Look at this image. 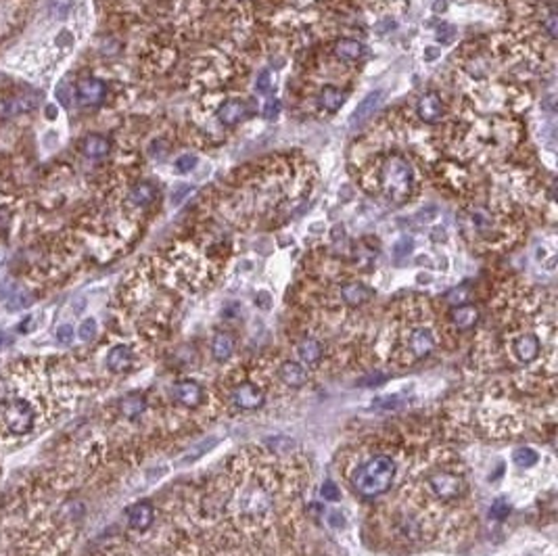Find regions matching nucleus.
I'll use <instances>...</instances> for the list:
<instances>
[{
	"mask_svg": "<svg viewBox=\"0 0 558 556\" xmlns=\"http://www.w3.org/2000/svg\"><path fill=\"white\" fill-rule=\"evenodd\" d=\"M396 477V462L389 456H372L366 460L352 477V485L364 498H376L383 496Z\"/></svg>",
	"mask_w": 558,
	"mask_h": 556,
	"instance_id": "obj_1",
	"label": "nucleus"
},
{
	"mask_svg": "<svg viewBox=\"0 0 558 556\" xmlns=\"http://www.w3.org/2000/svg\"><path fill=\"white\" fill-rule=\"evenodd\" d=\"M379 180H381V189H383L385 197L394 203H403L410 197L412 187H414L412 165L401 155H389L381 165Z\"/></svg>",
	"mask_w": 558,
	"mask_h": 556,
	"instance_id": "obj_2",
	"label": "nucleus"
},
{
	"mask_svg": "<svg viewBox=\"0 0 558 556\" xmlns=\"http://www.w3.org/2000/svg\"><path fill=\"white\" fill-rule=\"evenodd\" d=\"M2 425L11 435H26L34 429V408L26 399H13L2 408Z\"/></svg>",
	"mask_w": 558,
	"mask_h": 556,
	"instance_id": "obj_3",
	"label": "nucleus"
},
{
	"mask_svg": "<svg viewBox=\"0 0 558 556\" xmlns=\"http://www.w3.org/2000/svg\"><path fill=\"white\" fill-rule=\"evenodd\" d=\"M429 489L437 496L439 500H454L462 494V479L454 473H433L427 479Z\"/></svg>",
	"mask_w": 558,
	"mask_h": 556,
	"instance_id": "obj_4",
	"label": "nucleus"
},
{
	"mask_svg": "<svg viewBox=\"0 0 558 556\" xmlns=\"http://www.w3.org/2000/svg\"><path fill=\"white\" fill-rule=\"evenodd\" d=\"M233 401H235V406H239L240 410H255V408L264 406L266 396H264V391L257 385L240 383L233 391Z\"/></svg>",
	"mask_w": 558,
	"mask_h": 556,
	"instance_id": "obj_5",
	"label": "nucleus"
},
{
	"mask_svg": "<svg viewBox=\"0 0 558 556\" xmlns=\"http://www.w3.org/2000/svg\"><path fill=\"white\" fill-rule=\"evenodd\" d=\"M172 396H174V399L178 404H182L186 408H197L203 401V389H201L199 383H195L191 379H184V381H178L172 387Z\"/></svg>",
	"mask_w": 558,
	"mask_h": 556,
	"instance_id": "obj_6",
	"label": "nucleus"
},
{
	"mask_svg": "<svg viewBox=\"0 0 558 556\" xmlns=\"http://www.w3.org/2000/svg\"><path fill=\"white\" fill-rule=\"evenodd\" d=\"M38 107V99L36 96H9L0 101V118H15V116H23L30 113Z\"/></svg>",
	"mask_w": 558,
	"mask_h": 556,
	"instance_id": "obj_7",
	"label": "nucleus"
},
{
	"mask_svg": "<svg viewBox=\"0 0 558 556\" xmlns=\"http://www.w3.org/2000/svg\"><path fill=\"white\" fill-rule=\"evenodd\" d=\"M416 111L425 123H439L443 119V103L437 92H427L418 99Z\"/></svg>",
	"mask_w": 558,
	"mask_h": 556,
	"instance_id": "obj_8",
	"label": "nucleus"
},
{
	"mask_svg": "<svg viewBox=\"0 0 558 556\" xmlns=\"http://www.w3.org/2000/svg\"><path fill=\"white\" fill-rule=\"evenodd\" d=\"M408 345H410V352H412L414 357H427L429 354H433V350H435V335L429 328H425V326L414 328L410 333V343Z\"/></svg>",
	"mask_w": 558,
	"mask_h": 556,
	"instance_id": "obj_9",
	"label": "nucleus"
},
{
	"mask_svg": "<svg viewBox=\"0 0 558 556\" xmlns=\"http://www.w3.org/2000/svg\"><path fill=\"white\" fill-rule=\"evenodd\" d=\"M78 99H80L82 105H99L105 94H107V86L101 82V79L94 78H86L78 82Z\"/></svg>",
	"mask_w": 558,
	"mask_h": 556,
	"instance_id": "obj_10",
	"label": "nucleus"
},
{
	"mask_svg": "<svg viewBox=\"0 0 558 556\" xmlns=\"http://www.w3.org/2000/svg\"><path fill=\"white\" fill-rule=\"evenodd\" d=\"M381 103H383V92L381 90H376V92H370L362 103H359L358 107H356V111H354V116H352V119H350V126L352 128H356V126H362L364 121H368V119L374 116V111L381 107Z\"/></svg>",
	"mask_w": 558,
	"mask_h": 556,
	"instance_id": "obj_11",
	"label": "nucleus"
},
{
	"mask_svg": "<svg viewBox=\"0 0 558 556\" xmlns=\"http://www.w3.org/2000/svg\"><path fill=\"white\" fill-rule=\"evenodd\" d=\"M279 374L289 387H303L308 383V368L301 362H284L279 368Z\"/></svg>",
	"mask_w": 558,
	"mask_h": 556,
	"instance_id": "obj_12",
	"label": "nucleus"
},
{
	"mask_svg": "<svg viewBox=\"0 0 558 556\" xmlns=\"http://www.w3.org/2000/svg\"><path fill=\"white\" fill-rule=\"evenodd\" d=\"M153 516H155V511L151 502H138L128 511V523L136 531H147L153 523Z\"/></svg>",
	"mask_w": 558,
	"mask_h": 556,
	"instance_id": "obj_13",
	"label": "nucleus"
},
{
	"mask_svg": "<svg viewBox=\"0 0 558 556\" xmlns=\"http://www.w3.org/2000/svg\"><path fill=\"white\" fill-rule=\"evenodd\" d=\"M513 352L520 362H533L535 357L540 356V339L535 335H520L515 339V345H513Z\"/></svg>",
	"mask_w": 558,
	"mask_h": 556,
	"instance_id": "obj_14",
	"label": "nucleus"
},
{
	"mask_svg": "<svg viewBox=\"0 0 558 556\" xmlns=\"http://www.w3.org/2000/svg\"><path fill=\"white\" fill-rule=\"evenodd\" d=\"M247 113H249L247 105H245L242 101H239V99H233V101H228V103L222 105L218 118H220V121H222L224 126H237L239 121L247 118Z\"/></svg>",
	"mask_w": 558,
	"mask_h": 556,
	"instance_id": "obj_15",
	"label": "nucleus"
},
{
	"mask_svg": "<svg viewBox=\"0 0 558 556\" xmlns=\"http://www.w3.org/2000/svg\"><path fill=\"white\" fill-rule=\"evenodd\" d=\"M109 149H111V143L105 136H101V134H88L82 140V153L90 159L105 157L109 153Z\"/></svg>",
	"mask_w": 558,
	"mask_h": 556,
	"instance_id": "obj_16",
	"label": "nucleus"
},
{
	"mask_svg": "<svg viewBox=\"0 0 558 556\" xmlns=\"http://www.w3.org/2000/svg\"><path fill=\"white\" fill-rule=\"evenodd\" d=\"M132 350L128 345H116L107 354V368L111 372H125L132 366Z\"/></svg>",
	"mask_w": 558,
	"mask_h": 556,
	"instance_id": "obj_17",
	"label": "nucleus"
},
{
	"mask_svg": "<svg viewBox=\"0 0 558 556\" xmlns=\"http://www.w3.org/2000/svg\"><path fill=\"white\" fill-rule=\"evenodd\" d=\"M370 297H372V291L366 284H362V282H350V284L341 287V299L347 306H362Z\"/></svg>",
	"mask_w": 558,
	"mask_h": 556,
	"instance_id": "obj_18",
	"label": "nucleus"
},
{
	"mask_svg": "<svg viewBox=\"0 0 558 556\" xmlns=\"http://www.w3.org/2000/svg\"><path fill=\"white\" fill-rule=\"evenodd\" d=\"M452 322L460 328V330H467V328H473L479 320V310L471 304H464V306H456L452 310Z\"/></svg>",
	"mask_w": 558,
	"mask_h": 556,
	"instance_id": "obj_19",
	"label": "nucleus"
},
{
	"mask_svg": "<svg viewBox=\"0 0 558 556\" xmlns=\"http://www.w3.org/2000/svg\"><path fill=\"white\" fill-rule=\"evenodd\" d=\"M345 103V92L333 88V86H324L318 96L320 109H324L326 113H337L341 109V105Z\"/></svg>",
	"mask_w": 558,
	"mask_h": 556,
	"instance_id": "obj_20",
	"label": "nucleus"
},
{
	"mask_svg": "<svg viewBox=\"0 0 558 556\" xmlns=\"http://www.w3.org/2000/svg\"><path fill=\"white\" fill-rule=\"evenodd\" d=\"M364 52H366V48H364V44L362 42H358V40H339L337 44H335V55L341 59V61H358V59H362L364 57Z\"/></svg>",
	"mask_w": 558,
	"mask_h": 556,
	"instance_id": "obj_21",
	"label": "nucleus"
},
{
	"mask_svg": "<svg viewBox=\"0 0 558 556\" xmlns=\"http://www.w3.org/2000/svg\"><path fill=\"white\" fill-rule=\"evenodd\" d=\"M211 354L218 362H224L235 354V339L228 333H216L211 341Z\"/></svg>",
	"mask_w": 558,
	"mask_h": 556,
	"instance_id": "obj_22",
	"label": "nucleus"
},
{
	"mask_svg": "<svg viewBox=\"0 0 558 556\" xmlns=\"http://www.w3.org/2000/svg\"><path fill=\"white\" fill-rule=\"evenodd\" d=\"M297 356L301 360V364H316L320 357H322V345L316 339H303L299 345H297Z\"/></svg>",
	"mask_w": 558,
	"mask_h": 556,
	"instance_id": "obj_23",
	"label": "nucleus"
},
{
	"mask_svg": "<svg viewBox=\"0 0 558 556\" xmlns=\"http://www.w3.org/2000/svg\"><path fill=\"white\" fill-rule=\"evenodd\" d=\"M218 443H220V437H207V439H201L199 443H195V445L184 454V458H180V465H191V462L199 460L201 456H205L207 452H211Z\"/></svg>",
	"mask_w": 558,
	"mask_h": 556,
	"instance_id": "obj_24",
	"label": "nucleus"
},
{
	"mask_svg": "<svg viewBox=\"0 0 558 556\" xmlns=\"http://www.w3.org/2000/svg\"><path fill=\"white\" fill-rule=\"evenodd\" d=\"M145 410H147V399L143 396H138V394L123 397V401H121V412H123L125 418H132V421H134V418H138Z\"/></svg>",
	"mask_w": 558,
	"mask_h": 556,
	"instance_id": "obj_25",
	"label": "nucleus"
},
{
	"mask_svg": "<svg viewBox=\"0 0 558 556\" xmlns=\"http://www.w3.org/2000/svg\"><path fill=\"white\" fill-rule=\"evenodd\" d=\"M155 195H157V191H155L153 184L140 182V184H136V187L130 191V201H132L134 205H138V207H145V205H149V203L155 199Z\"/></svg>",
	"mask_w": 558,
	"mask_h": 556,
	"instance_id": "obj_26",
	"label": "nucleus"
},
{
	"mask_svg": "<svg viewBox=\"0 0 558 556\" xmlns=\"http://www.w3.org/2000/svg\"><path fill=\"white\" fill-rule=\"evenodd\" d=\"M513 460L518 469H531L540 462V454L533 447H517L513 452Z\"/></svg>",
	"mask_w": 558,
	"mask_h": 556,
	"instance_id": "obj_27",
	"label": "nucleus"
},
{
	"mask_svg": "<svg viewBox=\"0 0 558 556\" xmlns=\"http://www.w3.org/2000/svg\"><path fill=\"white\" fill-rule=\"evenodd\" d=\"M34 301V297L28 291H13L11 297L6 299V310L9 312H17V310H26L30 308Z\"/></svg>",
	"mask_w": 558,
	"mask_h": 556,
	"instance_id": "obj_28",
	"label": "nucleus"
},
{
	"mask_svg": "<svg viewBox=\"0 0 558 556\" xmlns=\"http://www.w3.org/2000/svg\"><path fill=\"white\" fill-rule=\"evenodd\" d=\"M469 297H471V289L467 287V284H462V287H456V289H452V291H447L445 293V301L450 304V306H464L467 301H469Z\"/></svg>",
	"mask_w": 558,
	"mask_h": 556,
	"instance_id": "obj_29",
	"label": "nucleus"
},
{
	"mask_svg": "<svg viewBox=\"0 0 558 556\" xmlns=\"http://www.w3.org/2000/svg\"><path fill=\"white\" fill-rule=\"evenodd\" d=\"M510 504H508V500H504V498H498L493 504H491V508H489V518H493V521H502V518H506V516L510 515Z\"/></svg>",
	"mask_w": 558,
	"mask_h": 556,
	"instance_id": "obj_30",
	"label": "nucleus"
},
{
	"mask_svg": "<svg viewBox=\"0 0 558 556\" xmlns=\"http://www.w3.org/2000/svg\"><path fill=\"white\" fill-rule=\"evenodd\" d=\"M96 330H99L96 320L94 318H86V320H82L80 328H78V337L82 341H92L96 337Z\"/></svg>",
	"mask_w": 558,
	"mask_h": 556,
	"instance_id": "obj_31",
	"label": "nucleus"
},
{
	"mask_svg": "<svg viewBox=\"0 0 558 556\" xmlns=\"http://www.w3.org/2000/svg\"><path fill=\"white\" fill-rule=\"evenodd\" d=\"M403 399L406 397L403 396H383V397H376V399H372V406L374 408H385V410H391V408H399L401 404H403Z\"/></svg>",
	"mask_w": 558,
	"mask_h": 556,
	"instance_id": "obj_32",
	"label": "nucleus"
},
{
	"mask_svg": "<svg viewBox=\"0 0 558 556\" xmlns=\"http://www.w3.org/2000/svg\"><path fill=\"white\" fill-rule=\"evenodd\" d=\"M412 249H414V240H412V238H399L398 243H396V247H394V255H396V260H401V257L410 255Z\"/></svg>",
	"mask_w": 558,
	"mask_h": 556,
	"instance_id": "obj_33",
	"label": "nucleus"
},
{
	"mask_svg": "<svg viewBox=\"0 0 558 556\" xmlns=\"http://www.w3.org/2000/svg\"><path fill=\"white\" fill-rule=\"evenodd\" d=\"M320 496H322L324 500H328V502H337V500L341 498V491H339V487H337L333 481H324V483H322V489H320Z\"/></svg>",
	"mask_w": 558,
	"mask_h": 556,
	"instance_id": "obj_34",
	"label": "nucleus"
},
{
	"mask_svg": "<svg viewBox=\"0 0 558 556\" xmlns=\"http://www.w3.org/2000/svg\"><path fill=\"white\" fill-rule=\"evenodd\" d=\"M195 165H197V157L191 155V153L180 155V157L176 159V172H178V174H189Z\"/></svg>",
	"mask_w": 558,
	"mask_h": 556,
	"instance_id": "obj_35",
	"label": "nucleus"
},
{
	"mask_svg": "<svg viewBox=\"0 0 558 556\" xmlns=\"http://www.w3.org/2000/svg\"><path fill=\"white\" fill-rule=\"evenodd\" d=\"M385 374H381V372H370V374H366V377H362V379H358V385L359 387H379V385H383L385 383Z\"/></svg>",
	"mask_w": 558,
	"mask_h": 556,
	"instance_id": "obj_36",
	"label": "nucleus"
},
{
	"mask_svg": "<svg viewBox=\"0 0 558 556\" xmlns=\"http://www.w3.org/2000/svg\"><path fill=\"white\" fill-rule=\"evenodd\" d=\"M69 4H72V0H50V11L57 19H65Z\"/></svg>",
	"mask_w": 558,
	"mask_h": 556,
	"instance_id": "obj_37",
	"label": "nucleus"
},
{
	"mask_svg": "<svg viewBox=\"0 0 558 556\" xmlns=\"http://www.w3.org/2000/svg\"><path fill=\"white\" fill-rule=\"evenodd\" d=\"M280 109H282L280 101L272 96V99H268V103L264 107V116H266V119H277L280 116Z\"/></svg>",
	"mask_w": 558,
	"mask_h": 556,
	"instance_id": "obj_38",
	"label": "nucleus"
},
{
	"mask_svg": "<svg viewBox=\"0 0 558 556\" xmlns=\"http://www.w3.org/2000/svg\"><path fill=\"white\" fill-rule=\"evenodd\" d=\"M255 90H257V92H270V90H272V78H270V72H262V74L257 76Z\"/></svg>",
	"mask_w": 558,
	"mask_h": 556,
	"instance_id": "obj_39",
	"label": "nucleus"
},
{
	"mask_svg": "<svg viewBox=\"0 0 558 556\" xmlns=\"http://www.w3.org/2000/svg\"><path fill=\"white\" fill-rule=\"evenodd\" d=\"M57 339H59L61 343H72V339H74V326H72V324H61V326L57 328Z\"/></svg>",
	"mask_w": 558,
	"mask_h": 556,
	"instance_id": "obj_40",
	"label": "nucleus"
},
{
	"mask_svg": "<svg viewBox=\"0 0 558 556\" xmlns=\"http://www.w3.org/2000/svg\"><path fill=\"white\" fill-rule=\"evenodd\" d=\"M326 523H328L333 529H343V527H345V516L341 515L339 511H333V513H328Z\"/></svg>",
	"mask_w": 558,
	"mask_h": 556,
	"instance_id": "obj_41",
	"label": "nucleus"
},
{
	"mask_svg": "<svg viewBox=\"0 0 558 556\" xmlns=\"http://www.w3.org/2000/svg\"><path fill=\"white\" fill-rule=\"evenodd\" d=\"M546 30H548V34L552 36V38H557V11L554 9H550L548 11V17H546Z\"/></svg>",
	"mask_w": 558,
	"mask_h": 556,
	"instance_id": "obj_42",
	"label": "nucleus"
},
{
	"mask_svg": "<svg viewBox=\"0 0 558 556\" xmlns=\"http://www.w3.org/2000/svg\"><path fill=\"white\" fill-rule=\"evenodd\" d=\"M186 193H191V187H186V184L178 187V189H176V191L172 193V203H174V205H178V203L182 201V197H184Z\"/></svg>",
	"mask_w": 558,
	"mask_h": 556,
	"instance_id": "obj_43",
	"label": "nucleus"
},
{
	"mask_svg": "<svg viewBox=\"0 0 558 556\" xmlns=\"http://www.w3.org/2000/svg\"><path fill=\"white\" fill-rule=\"evenodd\" d=\"M11 287V280H2L0 282V299H9L11 297V293L15 291V289H9Z\"/></svg>",
	"mask_w": 558,
	"mask_h": 556,
	"instance_id": "obj_44",
	"label": "nucleus"
},
{
	"mask_svg": "<svg viewBox=\"0 0 558 556\" xmlns=\"http://www.w3.org/2000/svg\"><path fill=\"white\" fill-rule=\"evenodd\" d=\"M439 52H441V48H435V46H429V50L425 52V59H427V61H433L435 57H439Z\"/></svg>",
	"mask_w": 558,
	"mask_h": 556,
	"instance_id": "obj_45",
	"label": "nucleus"
},
{
	"mask_svg": "<svg viewBox=\"0 0 558 556\" xmlns=\"http://www.w3.org/2000/svg\"><path fill=\"white\" fill-rule=\"evenodd\" d=\"M30 326H34V318H26V320H23V324L19 326V330H21V333H28V330H30Z\"/></svg>",
	"mask_w": 558,
	"mask_h": 556,
	"instance_id": "obj_46",
	"label": "nucleus"
},
{
	"mask_svg": "<svg viewBox=\"0 0 558 556\" xmlns=\"http://www.w3.org/2000/svg\"><path fill=\"white\" fill-rule=\"evenodd\" d=\"M445 9H447V0H437V2L433 4V11H435V13H443Z\"/></svg>",
	"mask_w": 558,
	"mask_h": 556,
	"instance_id": "obj_47",
	"label": "nucleus"
},
{
	"mask_svg": "<svg viewBox=\"0 0 558 556\" xmlns=\"http://www.w3.org/2000/svg\"><path fill=\"white\" fill-rule=\"evenodd\" d=\"M46 118L48 119L57 118V107H55V105H48V107H46Z\"/></svg>",
	"mask_w": 558,
	"mask_h": 556,
	"instance_id": "obj_48",
	"label": "nucleus"
},
{
	"mask_svg": "<svg viewBox=\"0 0 558 556\" xmlns=\"http://www.w3.org/2000/svg\"><path fill=\"white\" fill-rule=\"evenodd\" d=\"M2 341H4V333L0 330V343H2Z\"/></svg>",
	"mask_w": 558,
	"mask_h": 556,
	"instance_id": "obj_49",
	"label": "nucleus"
}]
</instances>
